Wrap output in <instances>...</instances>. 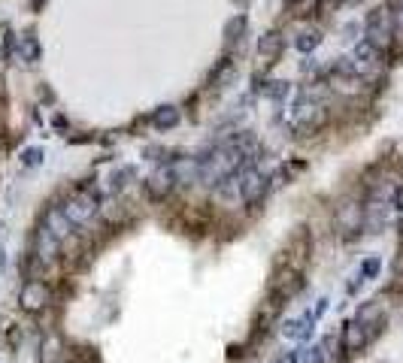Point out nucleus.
<instances>
[{"mask_svg": "<svg viewBox=\"0 0 403 363\" xmlns=\"http://www.w3.org/2000/svg\"><path fill=\"white\" fill-rule=\"evenodd\" d=\"M391 40H394V13L385 6H379L367 16V43L382 52L391 45Z\"/></svg>", "mask_w": 403, "mask_h": 363, "instance_id": "nucleus-1", "label": "nucleus"}, {"mask_svg": "<svg viewBox=\"0 0 403 363\" xmlns=\"http://www.w3.org/2000/svg\"><path fill=\"white\" fill-rule=\"evenodd\" d=\"M61 209L67 218H70V224H88L97 215V194L88 188H76Z\"/></svg>", "mask_w": 403, "mask_h": 363, "instance_id": "nucleus-2", "label": "nucleus"}, {"mask_svg": "<svg viewBox=\"0 0 403 363\" xmlns=\"http://www.w3.org/2000/svg\"><path fill=\"white\" fill-rule=\"evenodd\" d=\"M328 124V106L324 104H300L294 116V130L297 133H319Z\"/></svg>", "mask_w": 403, "mask_h": 363, "instance_id": "nucleus-3", "label": "nucleus"}, {"mask_svg": "<svg viewBox=\"0 0 403 363\" xmlns=\"http://www.w3.org/2000/svg\"><path fill=\"white\" fill-rule=\"evenodd\" d=\"M352 64H355V73L364 79H376V73H379V67H382V52L376 49V45H370L367 40H361L355 45V58H352Z\"/></svg>", "mask_w": 403, "mask_h": 363, "instance_id": "nucleus-4", "label": "nucleus"}, {"mask_svg": "<svg viewBox=\"0 0 403 363\" xmlns=\"http://www.w3.org/2000/svg\"><path fill=\"white\" fill-rule=\"evenodd\" d=\"M361 227H364V206H358L355 200L343 203L337 209V230L346 236V240H352V236L361 233Z\"/></svg>", "mask_w": 403, "mask_h": 363, "instance_id": "nucleus-5", "label": "nucleus"}, {"mask_svg": "<svg viewBox=\"0 0 403 363\" xmlns=\"http://www.w3.org/2000/svg\"><path fill=\"white\" fill-rule=\"evenodd\" d=\"M176 188V173H173V164H164L158 167L155 173L145 179V191H149L152 200H164L170 191Z\"/></svg>", "mask_w": 403, "mask_h": 363, "instance_id": "nucleus-6", "label": "nucleus"}, {"mask_svg": "<svg viewBox=\"0 0 403 363\" xmlns=\"http://www.w3.org/2000/svg\"><path fill=\"white\" fill-rule=\"evenodd\" d=\"M49 300H52V291L43 285V281H37V279H31L28 285L21 288V297H18V303H21V309H25V312H40V309H46Z\"/></svg>", "mask_w": 403, "mask_h": 363, "instance_id": "nucleus-7", "label": "nucleus"}, {"mask_svg": "<svg viewBox=\"0 0 403 363\" xmlns=\"http://www.w3.org/2000/svg\"><path fill=\"white\" fill-rule=\"evenodd\" d=\"M61 255V240H55V236L46 230V227H40L37 230V240H33V260L43 267H49L55 257Z\"/></svg>", "mask_w": 403, "mask_h": 363, "instance_id": "nucleus-8", "label": "nucleus"}, {"mask_svg": "<svg viewBox=\"0 0 403 363\" xmlns=\"http://www.w3.org/2000/svg\"><path fill=\"white\" fill-rule=\"evenodd\" d=\"M240 182H243V185H240V197L245 203H258L267 194V188H270V179H267L261 169H249V173H245Z\"/></svg>", "mask_w": 403, "mask_h": 363, "instance_id": "nucleus-9", "label": "nucleus"}, {"mask_svg": "<svg viewBox=\"0 0 403 363\" xmlns=\"http://www.w3.org/2000/svg\"><path fill=\"white\" fill-rule=\"evenodd\" d=\"M43 227L55 236V240H70L73 236V224H70V218L64 215V209L61 206H52L49 212H46V218H43Z\"/></svg>", "mask_w": 403, "mask_h": 363, "instance_id": "nucleus-10", "label": "nucleus"}, {"mask_svg": "<svg viewBox=\"0 0 403 363\" xmlns=\"http://www.w3.org/2000/svg\"><path fill=\"white\" fill-rule=\"evenodd\" d=\"M367 342H370V330H367L364 324H358V321H349L346 324V330H343V348L349 351V354H358Z\"/></svg>", "mask_w": 403, "mask_h": 363, "instance_id": "nucleus-11", "label": "nucleus"}, {"mask_svg": "<svg viewBox=\"0 0 403 363\" xmlns=\"http://www.w3.org/2000/svg\"><path fill=\"white\" fill-rule=\"evenodd\" d=\"M385 221H388V206H385V200H370L364 206V227L370 233H379L385 227Z\"/></svg>", "mask_w": 403, "mask_h": 363, "instance_id": "nucleus-12", "label": "nucleus"}, {"mask_svg": "<svg viewBox=\"0 0 403 363\" xmlns=\"http://www.w3.org/2000/svg\"><path fill=\"white\" fill-rule=\"evenodd\" d=\"M282 33L279 30H270V33H264L261 43H258V55H261V61L264 64H276L279 61V55H282Z\"/></svg>", "mask_w": 403, "mask_h": 363, "instance_id": "nucleus-13", "label": "nucleus"}, {"mask_svg": "<svg viewBox=\"0 0 403 363\" xmlns=\"http://www.w3.org/2000/svg\"><path fill=\"white\" fill-rule=\"evenodd\" d=\"M382 303H367V306H361V309H358V318L355 321L358 324H364L367 330H379V327H382Z\"/></svg>", "mask_w": 403, "mask_h": 363, "instance_id": "nucleus-14", "label": "nucleus"}, {"mask_svg": "<svg viewBox=\"0 0 403 363\" xmlns=\"http://www.w3.org/2000/svg\"><path fill=\"white\" fill-rule=\"evenodd\" d=\"M61 348H64L61 336H58V333H49L46 339H43L40 360H43V363H58V360H61Z\"/></svg>", "mask_w": 403, "mask_h": 363, "instance_id": "nucleus-15", "label": "nucleus"}, {"mask_svg": "<svg viewBox=\"0 0 403 363\" xmlns=\"http://www.w3.org/2000/svg\"><path fill=\"white\" fill-rule=\"evenodd\" d=\"M18 55H21V61H28V64H37L40 61V40L33 37V33H25L18 43Z\"/></svg>", "mask_w": 403, "mask_h": 363, "instance_id": "nucleus-16", "label": "nucleus"}, {"mask_svg": "<svg viewBox=\"0 0 403 363\" xmlns=\"http://www.w3.org/2000/svg\"><path fill=\"white\" fill-rule=\"evenodd\" d=\"M152 124H155L158 130L176 128V124H179V109H176V106H161V109L152 116Z\"/></svg>", "mask_w": 403, "mask_h": 363, "instance_id": "nucleus-17", "label": "nucleus"}, {"mask_svg": "<svg viewBox=\"0 0 403 363\" xmlns=\"http://www.w3.org/2000/svg\"><path fill=\"white\" fill-rule=\"evenodd\" d=\"M319 43H321V33L319 30H304L300 37L294 40V45L300 52H312V49H319Z\"/></svg>", "mask_w": 403, "mask_h": 363, "instance_id": "nucleus-18", "label": "nucleus"}, {"mask_svg": "<svg viewBox=\"0 0 403 363\" xmlns=\"http://www.w3.org/2000/svg\"><path fill=\"white\" fill-rule=\"evenodd\" d=\"M294 360H297V363H324L321 348H316V345H304V348H297V351H294Z\"/></svg>", "mask_w": 403, "mask_h": 363, "instance_id": "nucleus-19", "label": "nucleus"}, {"mask_svg": "<svg viewBox=\"0 0 403 363\" xmlns=\"http://www.w3.org/2000/svg\"><path fill=\"white\" fill-rule=\"evenodd\" d=\"M243 28H245V18H233L231 25H228V43H233V40H240L237 33H243Z\"/></svg>", "mask_w": 403, "mask_h": 363, "instance_id": "nucleus-20", "label": "nucleus"}, {"mask_svg": "<svg viewBox=\"0 0 403 363\" xmlns=\"http://www.w3.org/2000/svg\"><path fill=\"white\" fill-rule=\"evenodd\" d=\"M40 157H43L40 149H28L25 155H21V164H25V167H37V164H40Z\"/></svg>", "mask_w": 403, "mask_h": 363, "instance_id": "nucleus-21", "label": "nucleus"}, {"mask_svg": "<svg viewBox=\"0 0 403 363\" xmlns=\"http://www.w3.org/2000/svg\"><path fill=\"white\" fill-rule=\"evenodd\" d=\"M379 272V257H370V260H364V269H361V276H376Z\"/></svg>", "mask_w": 403, "mask_h": 363, "instance_id": "nucleus-22", "label": "nucleus"}, {"mask_svg": "<svg viewBox=\"0 0 403 363\" xmlns=\"http://www.w3.org/2000/svg\"><path fill=\"white\" fill-rule=\"evenodd\" d=\"M285 91H288V85H285V82H273V88H270V94H273V97H282V94H285Z\"/></svg>", "mask_w": 403, "mask_h": 363, "instance_id": "nucleus-23", "label": "nucleus"}, {"mask_svg": "<svg viewBox=\"0 0 403 363\" xmlns=\"http://www.w3.org/2000/svg\"><path fill=\"white\" fill-rule=\"evenodd\" d=\"M394 206H397V209L403 212V185H400V188L394 191Z\"/></svg>", "mask_w": 403, "mask_h": 363, "instance_id": "nucleus-24", "label": "nucleus"}, {"mask_svg": "<svg viewBox=\"0 0 403 363\" xmlns=\"http://www.w3.org/2000/svg\"><path fill=\"white\" fill-rule=\"evenodd\" d=\"M276 363H297V360H294V351H291V354H282V357H279Z\"/></svg>", "mask_w": 403, "mask_h": 363, "instance_id": "nucleus-25", "label": "nucleus"}, {"mask_svg": "<svg viewBox=\"0 0 403 363\" xmlns=\"http://www.w3.org/2000/svg\"><path fill=\"white\" fill-rule=\"evenodd\" d=\"M33 4H37V6H40V4H43V0H33Z\"/></svg>", "mask_w": 403, "mask_h": 363, "instance_id": "nucleus-26", "label": "nucleus"}]
</instances>
